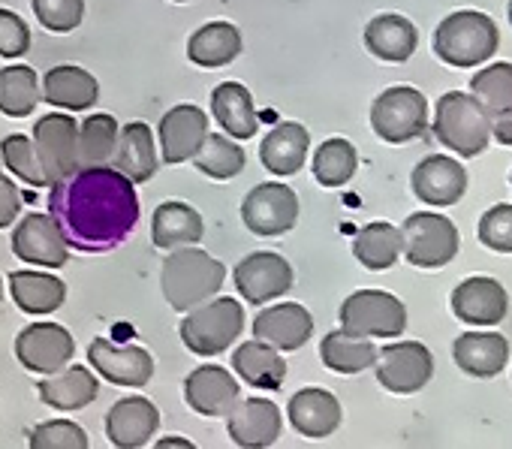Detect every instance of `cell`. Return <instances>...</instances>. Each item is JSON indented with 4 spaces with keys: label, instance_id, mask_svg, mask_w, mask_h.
<instances>
[{
    "label": "cell",
    "instance_id": "cell-1",
    "mask_svg": "<svg viewBox=\"0 0 512 449\" xmlns=\"http://www.w3.org/2000/svg\"><path fill=\"white\" fill-rule=\"evenodd\" d=\"M49 214L82 254L115 251L139 223L136 184L112 166L73 169L52 181Z\"/></svg>",
    "mask_w": 512,
    "mask_h": 449
},
{
    "label": "cell",
    "instance_id": "cell-2",
    "mask_svg": "<svg viewBox=\"0 0 512 449\" xmlns=\"http://www.w3.org/2000/svg\"><path fill=\"white\" fill-rule=\"evenodd\" d=\"M223 281H226L223 263L214 260L208 251H199L196 245L169 251L160 269L163 299L172 305V311H181V314L217 296Z\"/></svg>",
    "mask_w": 512,
    "mask_h": 449
},
{
    "label": "cell",
    "instance_id": "cell-3",
    "mask_svg": "<svg viewBox=\"0 0 512 449\" xmlns=\"http://www.w3.org/2000/svg\"><path fill=\"white\" fill-rule=\"evenodd\" d=\"M500 49V31L491 16L479 10H458L434 31V55L458 70H473L491 61Z\"/></svg>",
    "mask_w": 512,
    "mask_h": 449
},
{
    "label": "cell",
    "instance_id": "cell-4",
    "mask_svg": "<svg viewBox=\"0 0 512 449\" xmlns=\"http://www.w3.org/2000/svg\"><path fill=\"white\" fill-rule=\"evenodd\" d=\"M181 341L196 356H220L244 332V308L238 299H208L181 320Z\"/></svg>",
    "mask_w": 512,
    "mask_h": 449
},
{
    "label": "cell",
    "instance_id": "cell-5",
    "mask_svg": "<svg viewBox=\"0 0 512 449\" xmlns=\"http://www.w3.org/2000/svg\"><path fill=\"white\" fill-rule=\"evenodd\" d=\"M434 136L440 145L461 157H476L491 142L488 118L482 115L479 103L464 91H449L434 106Z\"/></svg>",
    "mask_w": 512,
    "mask_h": 449
},
{
    "label": "cell",
    "instance_id": "cell-6",
    "mask_svg": "<svg viewBox=\"0 0 512 449\" xmlns=\"http://www.w3.org/2000/svg\"><path fill=\"white\" fill-rule=\"evenodd\" d=\"M458 227L434 211H416L401 227V254L416 269H443L458 254Z\"/></svg>",
    "mask_w": 512,
    "mask_h": 449
},
{
    "label": "cell",
    "instance_id": "cell-7",
    "mask_svg": "<svg viewBox=\"0 0 512 449\" xmlns=\"http://www.w3.org/2000/svg\"><path fill=\"white\" fill-rule=\"evenodd\" d=\"M371 127L389 145H404L428 130V100L410 85L386 88L371 103Z\"/></svg>",
    "mask_w": 512,
    "mask_h": 449
},
{
    "label": "cell",
    "instance_id": "cell-8",
    "mask_svg": "<svg viewBox=\"0 0 512 449\" xmlns=\"http://www.w3.org/2000/svg\"><path fill=\"white\" fill-rule=\"evenodd\" d=\"M341 329L365 338H398L407 329V308L386 290H356L341 305Z\"/></svg>",
    "mask_w": 512,
    "mask_h": 449
},
{
    "label": "cell",
    "instance_id": "cell-9",
    "mask_svg": "<svg viewBox=\"0 0 512 449\" xmlns=\"http://www.w3.org/2000/svg\"><path fill=\"white\" fill-rule=\"evenodd\" d=\"M241 220L253 236H263V239L284 236L299 220V196L293 187L281 181L256 184L241 202Z\"/></svg>",
    "mask_w": 512,
    "mask_h": 449
},
{
    "label": "cell",
    "instance_id": "cell-10",
    "mask_svg": "<svg viewBox=\"0 0 512 449\" xmlns=\"http://www.w3.org/2000/svg\"><path fill=\"white\" fill-rule=\"evenodd\" d=\"M235 290L244 296V302L250 305H266L272 299H281L293 290L296 284V272L293 266L275 254V251H256L250 257H244L235 272H232Z\"/></svg>",
    "mask_w": 512,
    "mask_h": 449
},
{
    "label": "cell",
    "instance_id": "cell-11",
    "mask_svg": "<svg viewBox=\"0 0 512 449\" xmlns=\"http://www.w3.org/2000/svg\"><path fill=\"white\" fill-rule=\"evenodd\" d=\"M377 380L392 395H413L434 377V356L419 341L389 344L377 353Z\"/></svg>",
    "mask_w": 512,
    "mask_h": 449
},
{
    "label": "cell",
    "instance_id": "cell-12",
    "mask_svg": "<svg viewBox=\"0 0 512 449\" xmlns=\"http://www.w3.org/2000/svg\"><path fill=\"white\" fill-rule=\"evenodd\" d=\"M13 254L22 263L43 269H64L70 263V245L52 214H25L13 230Z\"/></svg>",
    "mask_w": 512,
    "mask_h": 449
},
{
    "label": "cell",
    "instance_id": "cell-13",
    "mask_svg": "<svg viewBox=\"0 0 512 449\" xmlns=\"http://www.w3.org/2000/svg\"><path fill=\"white\" fill-rule=\"evenodd\" d=\"M76 356L73 335L58 323H31L16 338V359L34 374H55Z\"/></svg>",
    "mask_w": 512,
    "mask_h": 449
},
{
    "label": "cell",
    "instance_id": "cell-14",
    "mask_svg": "<svg viewBox=\"0 0 512 449\" xmlns=\"http://www.w3.org/2000/svg\"><path fill=\"white\" fill-rule=\"evenodd\" d=\"M470 97L488 118L491 136L512 145V64H491L470 79Z\"/></svg>",
    "mask_w": 512,
    "mask_h": 449
},
{
    "label": "cell",
    "instance_id": "cell-15",
    "mask_svg": "<svg viewBox=\"0 0 512 449\" xmlns=\"http://www.w3.org/2000/svg\"><path fill=\"white\" fill-rule=\"evenodd\" d=\"M88 362L103 380L115 386L139 389L154 377V359L139 344H115L109 338H94L88 347Z\"/></svg>",
    "mask_w": 512,
    "mask_h": 449
},
{
    "label": "cell",
    "instance_id": "cell-16",
    "mask_svg": "<svg viewBox=\"0 0 512 449\" xmlns=\"http://www.w3.org/2000/svg\"><path fill=\"white\" fill-rule=\"evenodd\" d=\"M226 431L241 449H266L281 437V407L269 398H238L226 413Z\"/></svg>",
    "mask_w": 512,
    "mask_h": 449
},
{
    "label": "cell",
    "instance_id": "cell-17",
    "mask_svg": "<svg viewBox=\"0 0 512 449\" xmlns=\"http://www.w3.org/2000/svg\"><path fill=\"white\" fill-rule=\"evenodd\" d=\"M76 142H79V124L73 115L52 112L37 121L34 148H37V157H40L49 181L76 169Z\"/></svg>",
    "mask_w": 512,
    "mask_h": 449
},
{
    "label": "cell",
    "instance_id": "cell-18",
    "mask_svg": "<svg viewBox=\"0 0 512 449\" xmlns=\"http://www.w3.org/2000/svg\"><path fill=\"white\" fill-rule=\"evenodd\" d=\"M410 187L419 202L446 208L461 202V196L467 193V169L446 154H431L422 163H416Z\"/></svg>",
    "mask_w": 512,
    "mask_h": 449
},
{
    "label": "cell",
    "instance_id": "cell-19",
    "mask_svg": "<svg viewBox=\"0 0 512 449\" xmlns=\"http://www.w3.org/2000/svg\"><path fill=\"white\" fill-rule=\"evenodd\" d=\"M452 314L467 326H497L509 311V296L500 281L473 275L452 290Z\"/></svg>",
    "mask_w": 512,
    "mask_h": 449
},
{
    "label": "cell",
    "instance_id": "cell-20",
    "mask_svg": "<svg viewBox=\"0 0 512 449\" xmlns=\"http://www.w3.org/2000/svg\"><path fill=\"white\" fill-rule=\"evenodd\" d=\"M253 329V338L256 341H266L278 350H299L311 341L314 335V317L305 305H296V302H281V305H272L266 311H260L250 323Z\"/></svg>",
    "mask_w": 512,
    "mask_h": 449
},
{
    "label": "cell",
    "instance_id": "cell-21",
    "mask_svg": "<svg viewBox=\"0 0 512 449\" xmlns=\"http://www.w3.org/2000/svg\"><path fill=\"white\" fill-rule=\"evenodd\" d=\"M205 133H208V115L199 106H193V103L172 106L163 115L160 127H157L163 160L169 166H178V163L193 160V154L199 151Z\"/></svg>",
    "mask_w": 512,
    "mask_h": 449
},
{
    "label": "cell",
    "instance_id": "cell-22",
    "mask_svg": "<svg viewBox=\"0 0 512 449\" xmlns=\"http://www.w3.org/2000/svg\"><path fill=\"white\" fill-rule=\"evenodd\" d=\"M238 398H241L238 380L220 365H199L184 380V401L199 416L220 419L232 410V404Z\"/></svg>",
    "mask_w": 512,
    "mask_h": 449
},
{
    "label": "cell",
    "instance_id": "cell-23",
    "mask_svg": "<svg viewBox=\"0 0 512 449\" xmlns=\"http://www.w3.org/2000/svg\"><path fill=\"white\" fill-rule=\"evenodd\" d=\"M160 428V410L145 395L121 398L106 413V437L118 449H139L148 446L154 431Z\"/></svg>",
    "mask_w": 512,
    "mask_h": 449
},
{
    "label": "cell",
    "instance_id": "cell-24",
    "mask_svg": "<svg viewBox=\"0 0 512 449\" xmlns=\"http://www.w3.org/2000/svg\"><path fill=\"white\" fill-rule=\"evenodd\" d=\"M287 413H290L293 428L302 437H311V440H323V437L335 434L338 425H341V419H344L341 401L329 389H320V386L299 389L290 398Z\"/></svg>",
    "mask_w": 512,
    "mask_h": 449
},
{
    "label": "cell",
    "instance_id": "cell-25",
    "mask_svg": "<svg viewBox=\"0 0 512 449\" xmlns=\"http://www.w3.org/2000/svg\"><path fill=\"white\" fill-rule=\"evenodd\" d=\"M455 365L470 377H497L509 362V341L500 332H464L452 344Z\"/></svg>",
    "mask_w": 512,
    "mask_h": 449
},
{
    "label": "cell",
    "instance_id": "cell-26",
    "mask_svg": "<svg viewBox=\"0 0 512 449\" xmlns=\"http://www.w3.org/2000/svg\"><path fill=\"white\" fill-rule=\"evenodd\" d=\"M157 151H154V133L142 121H130L118 130V145L112 154V169L127 175L133 184H145L157 175Z\"/></svg>",
    "mask_w": 512,
    "mask_h": 449
},
{
    "label": "cell",
    "instance_id": "cell-27",
    "mask_svg": "<svg viewBox=\"0 0 512 449\" xmlns=\"http://www.w3.org/2000/svg\"><path fill=\"white\" fill-rule=\"evenodd\" d=\"M40 85H43V100L64 112H85L100 100V82L88 70L73 64L52 67Z\"/></svg>",
    "mask_w": 512,
    "mask_h": 449
},
{
    "label": "cell",
    "instance_id": "cell-28",
    "mask_svg": "<svg viewBox=\"0 0 512 449\" xmlns=\"http://www.w3.org/2000/svg\"><path fill=\"white\" fill-rule=\"evenodd\" d=\"M205 236V223L202 214L187 205V202H163L154 208L151 217V242L160 251H175L184 245H199V239Z\"/></svg>",
    "mask_w": 512,
    "mask_h": 449
},
{
    "label": "cell",
    "instance_id": "cell-29",
    "mask_svg": "<svg viewBox=\"0 0 512 449\" xmlns=\"http://www.w3.org/2000/svg\"><path fill=\"white\" fill-rule=\"evenodd\" d=\"M40 401L55 410H82L100 395V380L85 365H64L55 374H46L37 386Z\"/></svg>",
    "mask_w": 512,
    "mask_h": 449
},
{
    "label": "cell",
    "instance_id": "cell-30",
    "mask_svg": "<svg viewBox=\"0 0 512 449\" xmlns=\"http://www.w3.org/2000/svg\"><path fill=\"white\" fill-rule=\"evenodd\" d=\"M232 371L253 389H266L275 392L284 386L287 380V362L281 356L278 347L266 344V341H244L235 353H232Z\"/></svg>",
    "mask_w": 512,
    "mask_h": 449
},
{
    "label": "cell",
    "instance_id": "cell-31",
    "mask_svg": "<svg viewBox=\"0 0 512 449\" xmlns=\"http://www.w3.org/2000/svg\"><path fill=\"white\" fill-rule=\"evenodd\" d=\"M365 46L374 58H380L386 64H404L413 58V52L419 46V31L410 19L395 16V13H383V16L368 22Z\"/></svg>",
    "mask_w": 512,
    "mask_h": 449
},
{
    "label": "cell",
    "instance_id": "cell-32",
    "mask_svg": "<svg viewBox=\"0 0 512 449\" xmlns=\"http://www.w3.org/2000/svg\"><path fill=\"white\" fill-rule=\"evenodd\" d=\"M211 112L232 139H253L260 130V112L253 106L250 91L241 82H220L211 91Z\"/></svg>",
    "mask_w": 512,
    "mask_h": 449
},
{
    "label": "cell",
    "instance_id": "cell-33",
    "mask_svg": "<svg viewBox=\"0 0 512 449\" xmlns=\"http://www.w3.org/2000/svg\"><path fill=\"white\" fill-rule=\"evenodd\" d=\"M308 148H311V133L296 121H284L275 130H269V136L263 139L260 160L272 175L290 178L305 166Z\"/></svg>",
    "mask_w": 512,
    "mask_h": 449
},
{
    "label": "cell",
    "instance_id": "cell-34",
    "mask_svg": "<svg viewBox=\"0 0 512 449\" xmlns=\"http://www.w3.org/2000/svg\"><path fill=\"white\" fill-rule=\"evenodd\" d=\"M241 31L229 22H208L202 25L199 31L190 34L187 40V58L196 64V67H205V70H217V67H226L232 64L238 55H241Z\"/></svg>",
    "mask_w": 512,
    "mask_h": 449
},
{
    "label": "cell",
    "instance_id": "cell-35",
    "mask_svg": "<svg viewBox=\"0 0 512 449\" xmlns=\"http://www.w3.org/2000/svg\"><path fill=\"white\" fill-rule=\"evenodd\" d=\"M10 296L13 302L34 317L52 314L67 299V284L49 272H13L10 275Z\"/></svg>",
    "mask_w": 512,
    "mask_h": 449
},
{
    "label": "cell",
    "instance_id": "cell-36",
    "mask_svg": "<svg viewBox=\"0 0 512 449\" xmlns=\"http://www.w3.org/2000/svg\"><path fill=\"white\" fill-rule=\"evenodd\" d=\"M320 359L335 374H359L377 362V347L365 335H353L347 329L329 332L320 344Z\"/></svg>",
    "mask_w": 512,
    "mask_h": 449
},
{
    "label": "cell",
    "instance_id": "cell-37",
    "mask_svg": "<svg viewBox=\"0 0 512 449\" xmlns=\"http://www.w3.org/2000/svg\"><path fill=\"white\" fill-rule=\"evenodd\" d=\"M353 257L371 272L392 269L401 257V230L386 220L368 223V227H362L353 239Z\"/></svg>",
    "mask_w": 512,
    "mask_h": 449
},
{
    "label": "cell",
    "instance_id": "cell-38",
    "mask_svg": "<svg viewBox=\"0 0 512 449\" xmlns=\"http://www.w3.org/2000/svg\"><path fill=\"white\" fill-rule=\"evenodd\" d=\"M43 100V85L34 67L13 64L0 70V112L10 118H28Z\"/></svg>",
    "mask_w": 512,
    "mask_h": 449
},
{
    "label": "cell",
    "instance_id": "cell-39",
    "mask_svg": "<svg viewBox=\"0 0 512 449\" xmlns=\"http://www.w3.org/2000/svg\"><path fill=\"white\" fill-rule=\"evenodd\" d=\"M118 121L112 115H88L79 124V142H76V169L85 166H109L115 145H118Z\"/></svg>",
    "mask_w": 512,
    "mask_h": 449
},
{
    "label": "cell",
    "instance_id": "cell-40",
    "mask_svg": "<svg viewBox=\"0 0 512 449\" xmlns=\"http://www.w3.org/2000/svg\"><path fill=\"white\" fill-rule=\"evenodd\" d=\"M193 163L199 172H205L208 178L214 181H229L235 178L247 157H244V148L232 139V136H220V133H205L199 151L193 154Z\"/></svg>",
    "mask_w": 512,
    "mask_h": 449
},
{
    "label": "cell",
    "instance_id": "cell-41",
    "mask_svg": "<svg viewBox=\"0 0 512 449\" xmlns=\"http://www.w3.org/2000/svg\"><path fill=\"white\" fill-rule=\"evenodd\" d=\"M359 166V151L347 139H326L314 154V178L323 187H344Z\"/></svg>",
    "mask_w": 512,
    "mask_h": 449
},
{
    "label": "cell",
    "instance_id": "cell-42",
    "mask_svg": "<svg viewBox=\"0 0 512 449\" xmlns=\"http://www.w3.org/2000/svg\"><path fill=\"white\" fill-rule=\"evenodd\" d=\"M0 160H4V166L22 178L25 184L31 187H46L52 184L43 172V163L37 157V148H34V139H28L25 133H10L4 139V145H0Z\"/></svg>",
    "mask_w": 512,
    "mask_h": 449
},
{
    "label": "cell",
    "instance_id": "cell-43",
    "mask_svg": "<svg viewBox=\"0 0 512 449\" xmlns=\"http://www.w3.org/2000/svg\"><path fill=\"white\" fill-rule=\"evenodd\" d=\"M28 446L31 449H88V434L82 425L70 422V419H52L37 425L28 434Z\"/></svg>",
    "mask_w": 512,
    "mask_h": 449
},
{
    "label": "cell",
    "instance_id": "cell-44",
    "mask_svg": "<svg viewBox=\"0 0 512 449\" xmlns=\"http://www.w3.org/2000/svg\"><path fill=\"white\" fill-rule=\"evenodd\" d=\"M34 16L52 34H70L85 19V0H31Z\"/></svg>",
    "mask_w": 512,
    "mask_h": 449
},
{
    "label": "cell",
    "instance_id": "cell-45",
    "mask_svg": "<svg viewBox=\"0 0 512 449\" xmlns=\"http://www.w3.org/2000/svg\"><path fill=\"white\" fill-rule=\"evenodd\" d=\"M479 242L488 248V251H497V254H512V205L509 202H500L494 208H488L482 217H479V230H476Z\"/></svg>",
    "mask_w": 512,
    "mask_h": 449
},
{
    "label": "cell",
    "instance_id": "cell-46",
    "mask_svg": "<svg viewBox=\"0 0 512 449\" xmlns=\"http://www.w3.org/2000/svg\"><path fill=\"white\" fill-rule=\"evenodd\" d=\"M31 49V28L22 16L0 7V58H22Z\"/></svg>",
    "mask_w": 512,
    "mask_h": 449
},
{
    "label": "cell",
    "instance_id": "cell-47",
    "mask_svg": "<svg viewBox=\"0 0 512 449\" xmlns=\"http://www.w3.org/2000/svg\"><path fill=\"white\" fill-rule=\"evenodd\" d=\"M19 211H22V193H19V187L10 178L0 175V230L13 227Z\"/></svg>",
    "mask_w": 512,
    "mask_h": 449
},
{
    "label": "cell",
    "instance_id": "cell-48",
    "mask_svg": "<svg viewBox=\"0 0 512 449\" xmlns=\"http://www.w3.org/2000/svg\"><path fill=\"white\" fill-rule=\"evenodd\" d=\"M157 449H193V443L190 440H184V437H163L160 443H154Z\"/></svg>",
    "mask_w": 512,
    "mask_h": 449
},
{
    "label": "cell",
    "instance_id": "cell-49",
    "mask_svg": "<svg viewBox=\"0 0 512 449\" xmlns=\"http://www.w3.org/2000/svg\"><path fill=\"white\" fill-rule=\"evenodd\" d=\"M506 13H509V25H512V0H509V10Z\"/></svg>",
    "mask_w": 512,
    "mask_h": 449
},
{
    "label": "cell",
    "instance_id": "cell-50",
    "mask_svg": "<svg viewBox=\"0 0 512 449\" xmlns=\"http://www.w3.org/2000/svg\"><path fill=\"white\" fill-rule=\"evenodd\" d=\"M0 299H4V281H0Z\"/></svg>",
    "mask_w": 512,
    "mask_h": 449
},
{
    "label": "cell",
    "instance_id": "cell-51",
    "mask_svg": "<svg viewBox=\"0 0 512 449\" xmlns=\"http://www.w3.org/2000/svg\"><path fill=\"white\" fill-rule=\"evenodd\" d=\"M172 4H187V0H172Z\"/></svg>",
    "mask_w": 512,
    "mask_h": 449
},
{
    "label": "cell",
    "instance_id": "cell-52",
    "mask_svg": "<svg viewBox=\"0 0 512 449\" xmlns=\"http://www.w3.org/2000/svg\"><path fill=\"white\" fill-rule=\"evenodd\" d=\"M0 175H4V172H0Z\"/></svg>",
    "mask_w": 512,
    "mask_h": 449
},
{
    "label": "cell",
    "instance_id": "cell-53",
    "mask_svg": "<svg viewBox=\"0 0 512 449\" xmlns=\"http://www.w3.org/2000/svg\"><path fill=\"white\" fill-rule=\"evenodd\" d=\"M509 178H512V175H509Z\"/></svg>",
    "mask_w": 512,
    "mask_h": 449
}]
</instances>
